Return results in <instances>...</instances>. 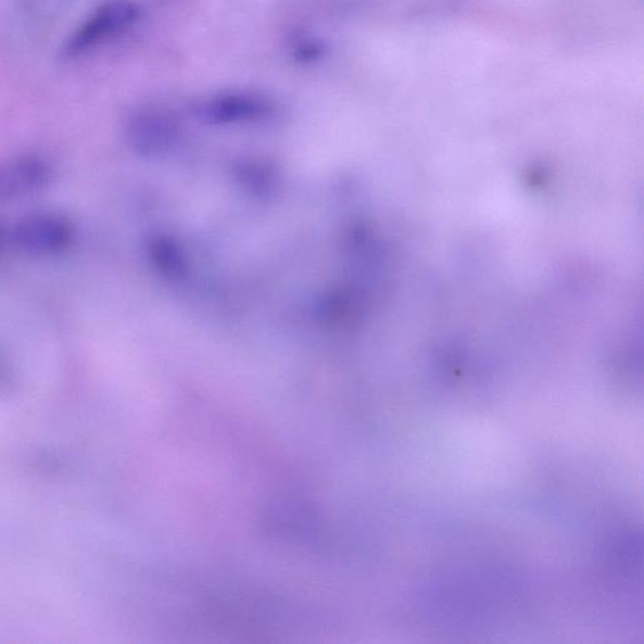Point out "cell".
Listing matches in <instances>:
<instances>
[{"mask_svg": "<svg viewBox=\"0 0 644 644\" xmlns=\"http://www.w3.org/2000/svg\"><path fill=\"white\" fill-rule=\"evenodd\" d=\"M140 10L129 0H113L99 8L73 36L70 37L65 53L68 58L81 54L111 36L134 25L139 20Z\"/></svg>", "mask_w": 644, "mask_h": 644, "instance_id": "obj_1", "label": "cell"}, {"mask_svg": "<svg viewBox=\"0 0 644 644\" xmlns=\"http://www.w3.org/2000/svg\"><path fill=\"white\" fill-rule=\"evenodd\" d=\"M74 237V227L61 214H36L20 222L14 242L35 256H52L65 251Z\"/></svg>", "mask_w": 644, "mask_h": 644, "instance_id": "obj_2", "label": "cell"}, {"mask_svg": "<svg viewBox=\"0 0 644 644\" xmlns=\"http://www.w3.org/2000/svg\"><path fill=\"white\" fill-rule=\"evenodd\" d=\"M50 179L49 165L34 155L11 159L0 165V201L38 192Z\"/></svg>", "mask_w": 644, "mask_h": 644, "instance_id": "obj_3", "label": "cell"}, {"mask_svg": "<svg viewBox=\"0 0 644 644\" xmlns=\"http://www.w3.org/2000/svg\"><path fill=\"white\" fill-rule=\"evenodd\" d=\"M264 100L251 94H226L210 102L202 109L205 121L214 124H229L253 121L267 113Z\"/></svg>", "mask_w": 644, "mask_h": 644, "instance_id": "obj_4", "label": "cell"}, {"mask_svg": "<svg viewBox=\"0 0 644 644\" xmlns=\"http://www.w3.org/2000/svg\"><path fill=\"white\" fill-rule=\"evenodd\" d=\"M134 146L147 151L168 146L175 135V125L169 117L147 113L135 117L130 127Z\"/></svg>", "mask_w": 644, "mask_h": 644, "instance_id": "obj_5", "label": "cell"}, {"mask_svg": "<svg viewBox=\"0 0 644 644\" xmlns=\"http://www.w3.org/2000/svg\"><path fill=\"white\" fill-rule=\"evenodd\" d=\"M325 52L324 43L319 41L301 42L295 50V59L299 62H314L319 60Z\"/></svg>", "mask_w": 644, "mask_h": 644, "instance_id": "obj_6", "label": "cell"}, {"mask_svg": "<svg viewBox=\"0 0 644 644\" xmlns=\"http://www.w3.org/2000/svg\"><path fill=\"white\" fill-rule=\"evenodd\" d=\"M4 240H5L4 229H3L2 225H0V249L3 248Z\"/></svg>", "mask_w": 644, "mask_h": 644, "instance_id": "obj_7", "label": "cell"}]
</instances>
